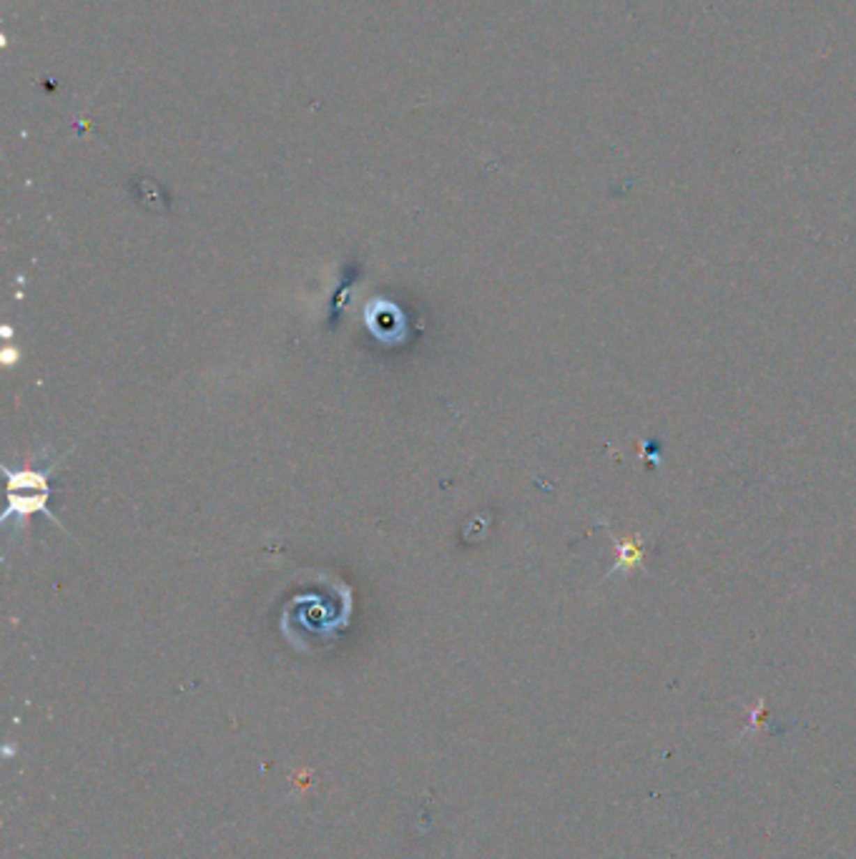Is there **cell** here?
<instances>
[{
    "mask_svg": "<svg viewBox=\"0 0 856 859\" xmlns=\"http://www.w3.org/2000/svg\"><path fill=\"white\" fill-rule=\"evenodd\" d=\"M643 553H645V548H643L640 535H636V538H631V540H625V546H620V558H618V565H615V568H620V565L633 568V565L640 563Z\"/></svg>",
    "mask_w": 856,
    "mask_h": 859,
    "instance_id": "1",
    "label": "cell"
}]
</instances>
